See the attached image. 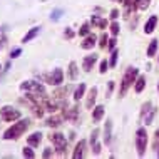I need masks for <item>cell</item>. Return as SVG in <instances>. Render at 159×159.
I'll list each match as a JSON object with an SVG mask.
<instances>
[{
	"instance_id": "b9f144b4",
	"label": "cell",
	"mask_w": 159,
	"mask_h": 159,
	"mask_svg": "<svg viewBox=\"0 0 159 159\" xmlns=\"http://www.w3.org/2000/svg\"><path fill=\"white\" fill-rule=\"evenodd\" d=\"M8 69H10V61H8L7 64H5V66H0V75H5L7 74V72H8Z\"/></svg>"
},
{
	"instance_id": "bcb514c9",
	"label": "cell",
	"mask_w": 159,
	"mask_h": 159,
	"mask_svg": "<svg viewBox=\"0 0 159 159\" xmlns=\"http://www.w3.org/2000/svg\"><path fill=\"white\" fill-rule=\"evenodd\" d=\"M154 136H156V141H159V129H156V132H154Z\"/></svg>"
},
{
	"instance_id": "ba28073f",
	"label": "cell",
	"mask_w": 159,
	"mask_h": 159,
	"mask_svg": "<svg viewBox=\"0 0 159 159\" xmlns=\"http://www.w3.org/2000/svg\"><path fill=\"white\" fill-rule=\"evenodd\" d=\"M99 136H101V131H99L97 127L92 129L91 137H89V144H91V149H92L94 156H99L101 151H102V146H101V143H99Z\"/></svg>"
},
{
	"instance_id": "30bf717a",
	"label": "cell",
	"mask_w": 159,
	"mask_h": 159,
	"mask_svg": "<svg viewBox=\"0 0 159 159\" xmlns=\"http://www.w3.org/2000/svg\"><path fill=\"white\" fill-rule=\"evenodd\" d=\"M62 82H64V72H62V69H54L52 72H50V82H49V85H62Z\"/></svg>"
},
{
	"instance_id": "f1b7e54d",
	"label": "cell",
	"mask_w": 159,
	"mask_h": 159,
	"mask_svg": "<svg viewBox=\"0 0 159 159\" xmlns=\"http://www.w3.org/2000/svg\"><path fill=\"white\" fill-rule=\"evenodd\" d=\"M107 42H109V35H107L106 32H102L101 34V37L97 39V45H99V49H107Z\"/></svg>"
},
{
	"instance_id": "f6af8a7d",
	"label": "cell",
	"mask_w": 159,
	"mask_h": 159,
	"mask_svg": "<svg viewBox=\"0 0 159 159\" xmlns=\"http://www.w3.org/2000/svg\"><path fill=\"white\" fill-rule=\"evenodd\" d=\"M154 149H156V156L159 157V141H156V143H154Z\"/></svg>"
},
{
	"instance_id": "7c38bea8",
	"label": "cell",
	"mask_w": 159,
	"mask_h": 159,
	"mask_svg": "<svg viewBox=\"0 0 159 159\" xmlns=\"http://www.w3.org/2000/svg\"><path fill=\"white\" fill-rule=\"evenodd\" d=\"M85 148H87V141H85V139H80L79 143L75 144L74 152H72V157H74V159L84 157V156H85Z\"/></svg>"
},
{
	"instance_id": "3957f363",
	"label": "cell",
	"mask_w": 159,
	"mask_h": 159,
	"mask_svg": "<svg viewBox=\"0 0 159 159\" xmlns=\"http://www.w3.org/2000/svg\"><path fill=\"white\" fill-rule=\"evenodd\" d=\"M49 141L54 144V151L57 156H64L67 151V139L62 132H50L49 134Z\"/></svg>"
},
{
	"instance_id": "7bdbcfd3",
	"label": "cell",
	"mask_w": 159,
	"mask_h": 159,
	"mask_svg": "<svg viewBox=\"0 0 159 159\" xmlns=\"http://www.w3.org/2000/svg\"><path fill=\"white\" fill-rule=\"evenodd\" d=\"M20 54H22V50L20 49H14L10 52V59H17V57H20Z\"/></svg>"
},
{
	"instance_id": "6da1fadb",
	"label": "cell",
	"mask_w": 159,
	"mask_h": 159,
	"mask_svg": "<svg viewBox=\"0 0 159 159\" xmlns=\"http://www.w3.org/2000/svg\"><path fill=\"white\" fill-rule=\"evenodd\" d=\"M30 124H32L30 119H27V117H25V119H19V121L14 122L5 132H3L2 137L5 141H17V139H20V137L25 134V131L30 127Z\"/></svg>"
},
{
	"instance_id": "d6a6232c",
	"label": "cell",
	"mask_w": 159,
	"mask_h": 159,
	"mask_svg": "<svg viewBox=\"0 0 159 159\" xmlns=\"http://www.w3.org/2000/svg\"><path fill=\"white\" fill-rule=\"evenodd\" d=\"M117 59H119V50L114 49L112 52H111V57H109V66L116 67V66H117Z\"/></svg>"
},
{
	"instance_id": "8d00e7d4",
	"label": "cell",
	"mask_w": 159,
	"mask_h": 159,
	"mask_svg": "<svg viewBox=\"0 0 159 159\" xmlns=\"http://www.w3.org/2000/svg\"><path fill=\"white\" fill-rule=\"evenodd\" d=\"M64 37H66L67 40H70V39L75 37V34H74V30H72L70 27H66V30H64Z\"/></svg>"
},
{
	"instance_id": "603a6c76",
	"label": "cell",
	"mask_w": 159,
	"mask_h": 159,
	"mask_svg": "<svg viewBox=\"0 0 159 159\" xmlns=\"http://www.w3.org/2000/svg\"><path fill=\"white\" fill-rule=\"evenodd\" d=\"M157 47H159V40H157V39H152V40L149 42V45H148L146 55H148L149 59H152L154 55H157Z\"/></svg>"
},
{
	"instance_id": "ab89813d",
	"label": "cell",
	"mask_w": 159,
	"mask_h": 159,
	"mask_svg": "<svg viewBox=\"0 0 159 159\" xmlns=\"http://www.w3.org/2000/svg\"><path fill=\"white\" fill-rule=\"evenodd\" d=\"M55 151H52V149H50V148H45L44 149V152H42V157H44V159H49V157H52V154H54Z\"/></svg>"
},
{
	"instance_id": "7a4b0ae2",
	"label": "cell",
	"mask_w": 159,
	"mask_h": 159,
	"mask_svg": "<svg viewBox=\"0 0 159 159\" xmlns=\"http://www.w3.org/2000/svg\"><path fill=\"white\" fill-rule=\"evenodd\" d=\"M137 75H139V69L137 67H127L126 69V72H124V75H122V79H121V85H119V97H124L127 94V91L134 85L136 82V79H137Z\"/></svg>"
},
{
	"instance_id": "ee69618b",
	"label": "cell",
	"mask_w": 159,
	"mask_h": 159,
	"mask_svg": "<svg viewBox=\"0 0 159 159\" xmlns=\"http://www.w3.org/2000/svg\"><path fill=\"white\" fill-rule=\"evenodd\" d=\"M111 20H117V17H119V10L117 8H112V10H111Z\"/></svg>"
},
{
	"instance_id": "5b68a950",
	"label": "cell",
	"mask_w": 159,
	"mask_h": 159,
	"mask_svg": "<svg viewBox=\"0 0 159 159\" xmlns=\"http://www.w3.org/2000/svg\"><path fill=\"white\" fill-rule=\"evenodd\" d=\"M0 117L5 122H15L22 117V114H20L19 109H15V107H12V106H3L2 109H0Z\"/></svg>"
},
{
	"instance_id": "d590c367",
	"label": "cell",
	"mask_w": 159,
	"mask_h": 159,
	"mask_svg": "<svg viewBox=\"0 0 159 159\" xmlns=\"http://www.w3.org/2000/svg\"><path fill=\"white\" fill-rule=\"evenodd\" d=\"M109 61H106V59H102L101 64H99V74H106L107 70H109Z\"/></svg>"
},
{
	"instance_id": "cb8c5ba5",
	"label": "cell",
	"mask_w": 159,
	"mask_h": 159,
	"mask_svg": "<svg viewBox=\"0 0 159 159\" xmlns=\"http://www.w3.org/2000/svg\"><path fill=\"white\" fill-rule=\"evenodd\" d=\"M85 91H87V85H85L84 82H80V84L74 89V96H72V97H74V101H75V102H79L80 99L85 96Z\"/></svg>"
},
{
	"instance_id": "f35d334b",
	"label": "cell",
	"mask_w": 159,
	"mask_h": 159,
	"mask_svg": "<svg viewBox=\"0 0 159 159\" xmlns=\"http://www.w3.org/2000/svg\"><path fill=\"white\" fill-rule=\"evenodd\" d=\"M151 106H152V104H151V101H146L144 104L141 106V119H143V116H144L146 112H148V109H149Z\"/></svg>"
},
{
	"instance_id": "7dc6e473",
	"label": "cell",
	"mask_w": 159,
	"mask_h": 159,
	"mask_svg": "<svg viewBox=\"0 0 159 159\" xmlns=\"http://www.w3.org/2000/svg\"><path fill=\"white\" fill-rule=\"evenodd\" d=\"M112 2H124V0H112Z\"/></svg>"
},
{
	"instance_id": "8992f818",
	"label": "cell",
	"mask_w": 159,
	"mask_h": 159,
	"mask_svg": "<svg viewBox=\"0 0 159 159\" xmlns=\"http://www.w3.org/2000/svg\"><path fill=\"white\" fill-rule=\"evenodd\" d=\"M20 91L34 92V94H45V85L40 80H25L20 84Z\"/></svg>"
},
{
	"instance_id": "4fadbf2b",
	"label": "cell",
	"mask_w": 159,
	"mask_h": 159,
	"mask_svg": "<svg viewBox=\"0 0 159 159\" xmlns=\"http://www.w3.org/2000/svg\"><path fill=\"white\" fill-rule=\"evenodd\" d=\"M94 45H97V35H94L92 32L89 35H85L84 40L80 42V49H84V50H91Z\"/></svg>"
},
{
	"instance_id": "9c48e42d",
	"label": "cell",
	"mask_w": 159,
	"mask_h": 159,
	"mask_svg": "<svg viewBox=\"0 0 159 159\" xmlns=\"http://www.w3.org/2000/svg\"><path fill=\"white\" fill-rule=\"evenodd\" d=\"M97 54H89V55H85V57L82 59V69H84V72H91L94 66L97 64Z\"/></svg>"
},
{
	"instance_id": "f546056e",
	"label": "cell",
	"mask_w": 159,
	"mask_h": 159,
	"mask_svg": "<svg viewBox=\"0 0 159 159\" xmlns=\"http://www.w3.org/2000/svg\"><path fill=\"white\" fill-rule=\"evenodd\" d=\"M89 34H91V22H84L79 29V35L85 37V35H89Z\"/></svg>"
},
{
	"instance_id": "d6986e66",
	"label": "cell",
	"mask_w": 159,
	"mask_h": 159,
	"mask_svg": "<svg viewBox=\"0 0 159 159\" xmlns=\"http://www.w3.org/2000/svg\"><path fill=\"white\" fill-rule=\"evenodd\" d=\"M156 114H157V107L151 106V107L148 109V112L143 116V122L146 124V126H151L152 121H154V117H156Z\"/></svg>"
},
{
	"instance_id": "52a82bcc",
	"label": "cell",
	"mask_w": 159,
	"mask_h": 159,
	"mask_svg": "<svg viewBox=\"0 0 159 159\" xmlns=\"http://www.w3.org/2000/svg\"><path fill=\"white\" fill-rule=\"evenodd\" d=\"M80 106L79 102H75L72 107H66V109H61L62 111V117L66 121H70V122H77L79 121V112H80Z\"/></svg>"
},
{
	"instance_id": "44dd1931",
	"label": "cell",
	"mask_w": 159,
	"mask_h": 159,
	"mask_svg": "<svg viewBox=\"0 0 159 159\" xmlns=\"http://www.w3.org/2000/svg\"><path fill=\"white\" fill-rule=\"evenodd\" d=\"M146 84H148V80H146V75L144 74H139L137 75V79H136V82H134V91L136 94H141L146 89Z\"/></svg>"
},
{
	"instance_id": "9a60e30c",
	"label": "cell",
	"mask_w": 159,
	"mask_h": 159,
	"mask_svg": "<svg viewBox=\"0 0 159 159\" xmlns=\"http://www.w3.org/2000/svg\"><path fill=\"white\" fill-rule=\"evenodd\" d=\"M102 139H104V144L109 146L111 141H112V121L111 119H106V126H104V132H102Z\"/></svg>"
},
{
	"instance_id": "83f0119b",
	"label": "cell",
	"mask_w": 159,
	"mask_h": 159,
	"mask_svg": "<svg viewBox=\"0 0 159 159\" xmlns=\"http://www.w3.org/2000/svg\"><path fill=\"white\" fill-rule=\"evenodd\" d=\"M122 5H124V17L129 19V15L132 12V7H134V0H124Z\"/></svg>"
},
{
	"instance_id": "836d02e7",
	"label": "cell",
	"mask_w": 159,
	"mask_h": 159,
	"mask_svg": "<svg viewBox=\"0 0 159 159\" xmlns=\"http://www.w3.org/2000/svg\"><path fill=\"white\" fill-rule=\"evenodd\" d=\"M5 44H7V29L0 27V50L5 47Z\"/></svg>"
},
{
	"instance_id": "4316f807",
	"label": "cell",
	"mask_w": 159,
	"mask_h": 159,
	"mask_svg": "<svg viewBox=\"0 0 159 159\" xmlns=\"http://www.w3.org/2000/svg\"><path fill=\"white\" fill-rule=\"evenodd\" d=\"M149 5H151V0H134L132 12H136V10H148Z\"/></svg>"
},
{
	"instance_id": "484cf974",
	"label": "cell",
	"mask_w": 159,
	"mask_h": 159,
	"mask_svg": "<svg viewBox=\"0 0 159 159\" xmlns=\"http://www.w3.org/2000/svg\"><path fill=\"white\" fill-rule=\"evenodd\" d=\"M39 34H40V27H32L30 30H29V32L22 37V44H27V42L34 40V39H35Z\"/></svg>"
},
{
	"instance_id": "d4e9b609",
	"label": "cell",
	"mask_w": 159,
	"mask_h": 159,
	"mask_svg": "<svg viewBox=\"0 0 159 159\" xmlns=\"http://www.w3.org/2000/svg\"><path fill=\"white\" fill-rule=\"evenodd\" d=\"M40 143H42V132H39V131L37 132H32V134L27 137V144L32 146V148H37Z\"/></svg>"
},
{
	"instance_id": "c3c4849f",
	"label": "cell",
	"mask_w": 159,
	"mask_h": 159,
	"mask_svg": "<svg viewBox=\"0 0 159 159\" xmlns=\"http://www.w3.org/2000/svg\"><path fill=\"white\" fill-rule=\"evenodd\" d=\"M157 91H159V84H157Z\"/></svg>"
},
{
	"instance_id": "ac0fdd59",
	"label": "cell",
	"mask_w": 159,
	"mask_h": 159,
	"mask_svg": "<svg viewBox=\"0 0 159 159\" xmlns=\"http://www.w3.org/2000/svg\"><path fill=\"white\" fill-rule=\"evenodd\" d=\"M62 121H64L62 116H50V117L45 119L44 124H45L47 127H50V129H57V127L62 126Z\"/></svg>"
},
{
	"instance_id": "5bb4252c",
	"label": "cell",
	"mask_w": 159,
	"mask_h": 159,
	"mask_svg": "<svg viewBox=\"0 0 159 159\" xmlns=\"http://www.w3.org/2000/svg\"><path fill=\"white\" fill-rule=\"evenodd\" d=\"M96 99H97V87H91L85 96V109H91L96 106Z\"/></svg>"
},
{
	"instance_id": "60d3db41",
	"label": "cell",
	"mask_w": 159,
	"mask_h": 159,
	"mask_svg": "<svg viewBox=\"0 0 159 159\" xmlns=\"http://www.w3.org/2000/svg\"><path fill=\"white\" fill-rule=\"evenodd\" d=\"M112 91H114V80H109V82H107V92H106V97H109L111 94H112Z\"/></svg>"
},
{
	"instance_id": "ffe728a7",
	"label": "cell",
	"mask_w": 159,
	"mask_h": 159,
	"mask_svg": "<svg viewBox=\"0 0 159 159\" xmlns=\"http://www.w3.org/2000/svg\"><path fill=\"white\" fill-rule=\"evenodd\" d=\"M156 25H157V15H151L144 24V34H148V35L152 34L154 29H156Z\"/></svg>"
},
{
	"instance_id": "681fc988",
	"label": "cell",
	"mask_w": 159,
	"mask_h": 159,
	"mask_svg": "<svg viewBox=\"0 0 159 159\" xmlns=\"http://www.w3.org/2000/svg\"><path fill=\"white\" fill-rule=\"evenodd\" d=\"M157 64H159V57H157Z\"/></svg>"
},
{
	"instance_id": "8fae6325",
	"label": "cell",
	"mask_w": 159,
	"mask_h": 159,
	"mask_svg": "<svg viewBox=\"0 0 159 159\" xmlns=\"http://www.w3.org/2000/svg\"><path fill=\"white\" fill-rule=\"evenodd\" d=\"M91 25H92V27H96V29L104 30V29L109 27V22H107V19H104V17L92 14V15H91Z\"/></svg>"
},
{
	"instance_id": "277c9868",
	"label": "cell",
	"mask_w": 159,
	"mask_h": 159,
	"mask_svg": "<svg viewBox=\"0 0 159 159\" xmlns=\"http://www.w3.org/2000/svg\"><path fill=\"white\" fill-rule=\"evenodd\" d=\"M136 151H137V156L139 157H144L146 154V149H148V131L146 127H139L136 131Z\"/></svg>"
},
{
	"instance_id": "2e32d148",
	"label": "cell",
	"mask_w": 159,
	"mask_h": 159,
	"mask_svg": "<svg viewBox=\"0 0 159 159\" xmlns=\"http://www.w3.org/2000/svg\"><path fill=\"white\" fill-rule=\"evenodd\" d=\"M72 92V85H66V87H59L55 89L52 97L55 99V101H61V99H67V96Z\"/></svg>"
},
{
	"instance_id": "74e56055",
	"label": "cell",
	"mask_w": 159,
	"mask_h": 159,
	"mask_svg": "<svg viewBox=\"0 0 159 159\" xmlns=\"http://www.w3.org/2000/svg\"><path fill=\"white\" fill-rule=\"evenodd\" d=\"M116 44H117V39L112 35V39H109V42H107V50H111V52H112V50L116 49Z\"/></svg>"
},
{
	"instance_id": "e575fe53",
	"label": "cell",
	"mask_w": 159,
	"mask_h": 159,
	"mask_svg": "<svg viewBox=\"0 0 159 159\" xmlns=\"http://www.w3.org/2000/svg\"><path fill=\"white\" fill-rule=\"evenodd\" d=\"M22 156L27 157V159H34V157H35V152H34L32 146H27V148L22 149Z\"/></svg>"
},
{
	"instance_id": "4dcf8cb0",
	"label": "cell",
	"mask_w": 159,
	"mask_h": 159,
	"mask_svg": "<svg viewBox=\"0 0 159 159\" xmlns=\"http://www.w3.org/2000/svg\"><path fill=\"white\" fill-rule=\"evenodd\" d=\"M109 29H111V34H112L114 37H117L119 32H121V25H119L117 20H112V22L109 24Z\"/></svg>"
},
{
	"instance_id": "1f68e13d",
	"label": "cell",
	"mask_w": 159,
	"mask_h": 159,
	"mask_svg": "<svg viewBox=\"0 0 159 159\" xmlns=\"http://www.w3.org/2000/svg\"><path fill=\"white\" fill-rule=\"evenodd\" d=\"M62 15H64V10H62V8H55V10L50 12V20H52V22H59Z\"/></svg>"
},
{
	"instance_id": "7402d4cb",
	"label": "cell",
	"mask_w": 159,
	"mask_h": 159,
	"mask_svg": "<svg viewBox=\"0 0 159 159\" xmlns=\"http://www.w3.org/2000/svg\"><path fill=\"white\" fill-rule=\"evenodd\" d=\"M67 77L70 80H77L79 77V67H77V62H69V69H67Z\"/></svg>"
},
{
	"instance_id": "e0dca14e",
	"label": "cell",
	"mask_w": 159,
	"mask_h": 159,
	"mask_svg": "<svg viewBox=\"0 0 159 159\" xmlns=\"http://www.w3.org/2000/svg\"><path fill=\"white\" fill-rule=\"evenodd\" d=\"M104 114H106V107L102 106V104H99V106H94V107H92V121L96 122V124L102 121Z\"/></svg>"
}]
</instances>
